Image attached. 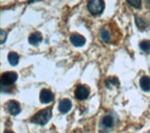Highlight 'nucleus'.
Listing matches in <instances>:
<instances>
[{"label": "nucleus", "mask_w": 150, "mask_h": 133, "mask_svg": "<svg viewBox=\"0 0 150 133\" xmlns=\"http://www.w3.org/2000/svg\"><path fill=\"white\" fill-rule=\"evenodd\" d=\"M105 8V4L101 0H94V1L88 2L87 8L89 12L94 16H98L103 12Z\"/></svg>", "instance_id": "3"}, {"label": "nucleus", "mask_w": 150, "mask_h": 133, "mask_svg": "<svg viewBox=\"0 0 150 133\" xmlns=\"http://www.w3.org/2000/svg\"><path fill=\"white\" fill-rule=\"evenodd\" d=\"M72 107V103L71 101L69 100V99L68 98H64L62 99L60 102H59V105H58V111L63 113V115H65V113H68L70 109H71Z\"/></svg>", "instance_id": "8"}, {"label": "nucleus", "mask_w": 150, "mask_h": 133, "mask_svg": "<svg viewBox=\"0 0 150 133\" xmlns=\"http://www.w3.org/2000/svg\"><path fill=\"white\" fill-rule=\"evenodd\" d=\"M69 40L75 47H82L86 44V37L79 34H72L69 37Z\"/></svg>", "instance_id": "7"}, {"label": "nucleus", "mask_w": 150, "mask_h": 133, "mask_svg": "<svg viewBox=\"0 0 150 133\" xmlns=\"http://www.w3.org/2000/svg\"><path fill=\"white\" fill-rule=\"evenodd\" d=\"M146 133H150V130H149V131H147V132H146Z\"/></svg>", "instance_id": "21"}, {"label": "nucleus", "mask_w": 150, "mask_h": 133, "mask_svg": "<svg viewBox=\"0 0 150 133\" xmlns=\"http://www.w3.org/2000/svg\"><path fill=\"white\" fill-rule=\"evenodd\" d=\"M52 117V108L48 107L45 109H42L40 112H38L36 115L31 118V122L37 125L44 126Z\"/></svg>", "instance_id": "1"}, {"label": "nucleus", "mask_w": 150, "mask_h": 133, "mask_svg": "<svg viewBox=\"0 0 150 133\" xmlns=\"http://www.w3.org/2000/svg\"><path fill=\"white\" fill-rule=\"evenodd\" d=\"M6 108L8 112L11 113V115H17L21 112V106L20 103L16 100H9L6 104Z\"/></svg>", "instance_id": "5"}, {"label": "nucleus", "mask_w": 150, "mask_h": 133, "mask_svg": "<svg viewBox=\"0 0 150 133\" xmlns=\"http://www.w3.org/2000/svg\"><path fill=\"white\" fill-rule=\"evenodd\" d=\"M8 60L11 66H17L19 63V54L15 52H11L8 55Z\"/></svg>", "instance_id": "14"}, {"label": "nucleus", "mask_w": 150, "mask_h": 133, "mask_svg": "<svg viewBox=\"0 0 150 133\" xmlns=\"http://www.w3.org/2000/svg\"><path fill=\"white\" fill-rule=\"evenodd\" d=\"M40 99L41 103H50L54 100V94L49 89H42L40 93Z\"/></svg>", "instance_id": "6"}, {"label": "nucleus", "mask_w": 150, "mask_h": 133, "mask_svg": "<svg viewBox=\"0 0 150 133\" xmlns=\"http://www.w3.org/2000/svg\"><path fill=\"white\" fill-rule=\"evenodd\" d=\"M100 37L101 40L104 42V43H111V41H112V33H111V31L108 30L105 26L100 30Z\"/></svg>", "instance_id": "10"}, {"label": "nucleus", "mask_w": 150, "mask_h": 133, "mask_svg": "<svg viewBox=\"0 0 150 133\" xmlns=\"http://www.w3.org/2000/svg\"><path fill=\"white\" fill-rule=\"evenodd\" d=\"M18 79V74L14 71H7L1 76V90L4 91L5 88H9Z\"/></svg>", "instance_id": "2"}, {"label": "nucleus", "mask_w": 150, "mask_h": 133, "mask_svg": "<svg viewBox=\"0 0 150 133\" xmlns=\"http://www.w3.org/2000/svg\"><path fill=\"white\" fill-rule=\"evenodd\" d=\"M110 83L112 84V85H118L119 84V81H118V79H117L116 77H109L106 80L107 86H109Z\"/></svg>", "instance_id": "16"}, {"label": "nucleus", "mask_w": 150, "mask_h": 133, "mask_svg": "<svg viewBox=\"0 0 150 133\" xmlns=\"http://www.w3.org/2000/svg\"><path fill=\"white\" fill-rule=\"evenodd\" d=\"M140 49L144 52H148L150 50V41L149 40H143L139 44Z\"/></svg>", "instance_id": "15"}, {"label": "nucleus", "mask_w": 150, "mask_h": 133, "mask_svg": "<svg viewBox=\"0 0 150 133\" xmlns=\"http://www.w3.org/2000/svg\"><path fill=\"white\" fill-rule=\"evenodd\" d=\"M127 3H128L129 6L133 7L135 8H140L141 4H142V2H141L140 0H136V1H131V0H129V1H127Z\"/></svg>", "instance_id": "17"}, {"label": "nucleus", "mask_w": 150, "mask_h": 133, "mask_svg": "<svg viewBox=\"0 0 150 133\" xmlns=\"http://www.w3.org/2000/svg\"><path fill=\"white\" fill-rule=\"evenodd\" d=\"M1 44H4L5 43V41H6V39H7V33L5 30H1Z\"/></svg>", "instance_id": "18"}, {"label": "nucleus", "mask_w": 150, "mask_h": 133, "mask_svg": "<svg viewBox=\"0 0 150 133\" xmlns=\"http://www.w3.org/2000/svg\"><path fill=\"white\" fill-rule=\"evenodd\" d=\"M134 19H135L136 26L138 27V29H139V30L143 31V30L145 29V28H146V26H147V21L145 20V19H144V18H142V17H140V16H138V15H135Z\"/></svg>", "instance_id": "13"}, {"label": "nucleus", "mask_w": 150, "mask_h": 133, "mask_svg": "<svg viewBox=\"0 0 150 133\" xmlns=\"http://www.w3.org/2000/svg\"><path fill=\"white\" fill-rule=\"evenodd\" d=\"M140 87L144 92L150 91V77L149 76H143L140 79Z\"/></svg>", "instance_id": "11"}, {"label": "nucleus", "mask_w": 150, "mask_h": 133, "mask_svg": "<svg viewBox=\"0 0 150 133\" xmlns=\"http://www.w3.org/2000/svg\"><path fill=\"white\" fill-rule=\"evenodd\" d=\"M145 3H146L147 7H148V8H150V1H146V2H145Z\"/></svg>", "instance_id": "20"}, {"label": "nucleus", "mask_w": 150, "mask_h": 133, "mask_svg": "<svg viewBox=\"0 0 150 133\" xmlns=\"http://www.w3.org/2000/svg\"><path fill=\"white\" fill-rule=\"evenodd\" d=\"M89 93H90V90H89V88L86 85L80 84L75 89L74 96L78 100H86L89 96Z\"/></svg>", "instance_id": "4"}, {"label": "nucleus", "mask_w": 150, "mask_h": 133, "mask_svg": "<svg viewBox=\"0 0 150 133\" xmlns=\"http://www.w3.org/2000/svg\"><path fill=\"white\" fill-rule=\"evenodd\" d=\"M4 133H14V132H12L11 130H6Z\"/></svg>", "instance_id": "19"}, {"label": "nucleus", "mask_w": 150, "mask_h": 133, "mask_svg": "<svg viewBox=\"0 0 150 133\" xmlns=\"http://www.w3.org/2000/svg\"><path fill=\"white\" fill-rule=\"evenodd\" d=\"M115 125V120L112 116L111 115H105L102 117L101 120V126L105 129H112Z\"/></svg>", "instance_id": "12"}, {"label": "nucleus", "mask_w": 150, "mask_h": 133, "mask_svg": "<svg viewBox=\"0 0 150 133\" xmlns=\"http://www.w3.org/2000/svg\"><path fill=\"white\" fill-rule=\"evenodd\" d=\"M42 40V35L40 32H34L28 37V42L33 46H38Z\"/></svg>", "instance_id": "9"}]
</instances>
